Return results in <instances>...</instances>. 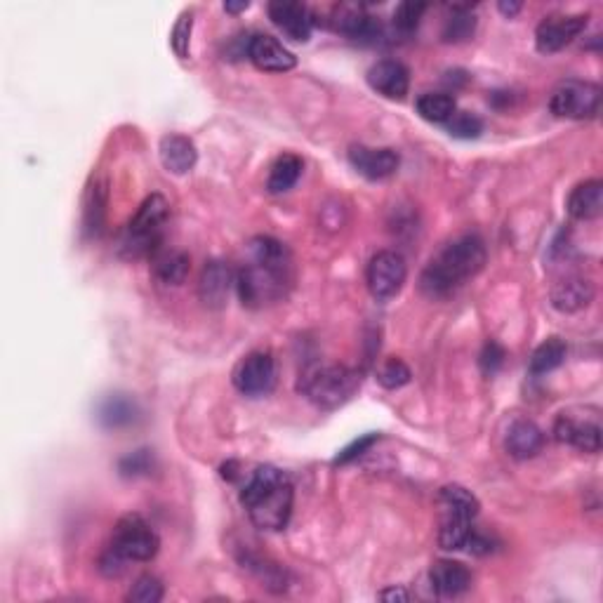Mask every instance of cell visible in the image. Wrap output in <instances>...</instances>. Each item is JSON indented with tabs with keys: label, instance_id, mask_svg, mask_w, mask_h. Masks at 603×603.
<instances>
[{
	"label": "cell",
	"instance_id": "83f0119b",
	"mask_svg": "<svg viewBox=\"0 0 603 603\" xmlns=\"http://www.w3.org/2000/svg\"><path fill=\"white\" fill-rule=\"evenodd\" d=\"M566 354H568L566 342H563L561 337H549V340L542 342L540 347L533 351V356H530V373L533 375L552 373V370L563 366Z\"/></svg>",
	"mask_w": 603,
	"mask_h": 603
},
{
	"label": "cell",
	"instance_id": "7a4b0ae2",
	"mask_svg": "<svg viewBox=\"0 0 603 603\" xmlns=\"http://www.w3.org/2000/svg\"><path fill=\"white\" fill-rule=\"evenodd\" d=\"M486 257V243L481 236L455 238L422 271L420 290L432 300H446L486 267Z\"/></svg>",
	"mask_w": 603,
	"mask_h": 603
},
{
	"label": "cell",
	"instance_id": "484cf974",
	"mask_svg": "<svg viewBox=\"0 0 603 603\" xmlns=\"http://www.w3.org/2000/svg\"><path fill=\"white\" fill-rule=\"evenodd\" d=\"M106 205H109V191L104 180H92L85 194L83 208V231L88 236H99L106 224Z\"/></svg>",
	"mask_w": 603,
	"mask_h": 603
},
{
	"label": "cell",
	"instance_id": "3957f363",
	"mask_svg": "<svg viewBox=\"0 0 603 603\" xmlns=\"http://www.w3.org/2000/svg\"><path fill=\"white\" fill-rule=\"evenodd\" d=\"M241 502L257 528L276 533V530L286 528L293 516V481L278 467H257L243 486Z\"/></svg>",
	"mask_w": 603,
	"mask_h": 603
},
{
	"label": "cell",
	"instance_id": "8fae6325",
	"mask_svg": "<svg viewBox=\"0 0 603 603\" xmlns=\"http://www.w3.org/2000/svg\"><path fill=\"white\" fill-rule=\"evenodd\" d=\"M587 15H552L545 17L535 31V43L542 55H554L571 45L587 29Z\"/></svg>",
	"mask_w": 603,
	"mask_h": 603
},
{
	"label": "cell",
	"instance_id": "52a82bcc",
	"mask_svg": "<svg viewBox=\"0 0 603 603\" xmlns=\"http://www.w3.org/2000/svg\"><path fill=\"white\" fill-rule=\"evenodd\" d=\"M554 436L559 443L573 446L582 453L601 450V410L594 406L563 410L554 422Z\"/></svg>",
	"mask_w": 603,
	"mask_h": 603
},
{
	"label": "cell",
	"instance_id": "d6986e66",
	"mask_svg": "<svg viewBox=\"0 0 603 603\" xmlns=\"http://www.w3.org/2000/svg\"><path fill=\"white\" fill-rule=\"evenodd\" d=\"M507 453L516 457V460H530V457L540 455L545 448V432L533 420H514L509 424L505 436Z\"/></svg>",
	"mask_w": 603,
	"mask_h": 603
},
{
	"label": "cell",
	"instance_id": "f35d334b",
	"mask_svg": "<svg viewBox=\"0 0 603 603\" xmlns=\"http://www.w3.org/2000/svg\"><path fill=\"white\" fill-rule=\"evenodd\" d=\"M125 563L121 556H118L116 552H111V549H106V552L99 556V573L106 575V578H118V575L125 573Z\"/></svg>",
	"mask_w": 603,
	"mask_h": 603
},
{
	"label": "cell",
	"instance_id": "d590c367",
	"mask_svg": "<svg viewBox=\"0 0 603 603\" xmlns=\"http://www.w3.org/2000/svg\"><path fill=\"white\" fill-rule=\"evenodd\" d=\"M154 469V455L149 450H137V453L125 455L121 462H118V472L121 476H128V479H135V476H144Z\"/></svg>",
	"mask_w": 603,
	"mask_h": 603
},
{
	"label": "cell",
	"instance_id": "e575fe53",
	"mask_svg": "<svg viewBox=\"0 0 603 603\" xmlns=\"http://www.w3.org/2000/svg\"><path fill=\"white\" fill-rule=\"evenodd\" d=\"M191 29H194V15H191V12H182L180 19H177L175 29H172V36H170L172 50H175V55L180 59L189 57Z\"/></svg>",
	"mask_w": 603,
	"mask_h": 603
},
{
	"label": "cell",
	"instance_id": "d4e9b609",
	"mask_svg": "<svg viewBox=\"0 0 603 603\" xmlns=\"http://www.w3.org/2000/svg\"><path fill=\"white\" fill-rule=\"evenodd\" d=\"M137 403L125 394H111L99 403L97 420L106 429H123L130 427L137 420Z\"/></svg>",
	"mask_w": 603,
	"mask_h": 603
},
{
	"label": "cell",
	"instance_id": "6da1fadb",
	"mask_svg": "<svg viewBox=\"0 0 603 603\" xmlns=\"http://www.w3.org/2000/svg\"><path fill=\"white\" fill-rule=\"evenodd\" d=\"M250 262L236 274V290L243 307L260 309L288 295L293 286V255L281 241L257 236L250 243Z\"/></svg>",
	"mask_w": 603,
	"mask_h": 603
},
{
	"label": "cell",
	"instance_id": "836d02e7",
	"mask_svg": "<svg viewBox=\"0 0 603 603\" xmlns=\"http://www.w3.org/2000/svg\"><path fill=\"white\" fill-rule=\"evenodd\" d=\"M377 380L384 389H401L403 384L410 382V368L401 359H389L377 373Z\"/></svg>",
	"mask_w": 603,
	"mask_h": 603
},
{
	"label": "cell",
	"instance_id": "60d3db41",
	"mask_svg": "<svg viewBox=\"0 0 603 603\" xmlns=\"http://www.w3.org/2000/svg\"><path fill=\"white\" fill-rule=\"evenodd\" d=\"M248 8H250L248 0H241V3H224V10L231 12V15H236V12H243V10H248Z\"/></svg>",
	"mask_w": 603,
	"mask_h": 603
},
{
	"label": "cell",
	"instance_id": "9a60e30c",
	"mask_svg": "<svg viewBox=\"0 0 603 603\" xmlns=\"http://www.w3.org/2000/svg\"><path fill=\"white\" fill-rule=\"evenodd\" d=\"M349 163L354 165V170L359 175L368 177V180H387L399 170L401 158L394 149H373V147H351L349 149Z\"/></svg>",
	"mask_w": 603,
	"mask_h": 603
},
{
	"label": "cell",
	"instance_id": "44dd1931",
	"mask_svg": "<svg viewBox=\"0 0 603 603\" xmlns=\"http://www.w3.org/2000/svg\"><path fill=\"white\" fill-rule=\"evenodd\" d=\"M149 260H151V274H154L156 281L163 283V286H182V283L187 281L191 271V260L187 253H182V250L161 248L156 250Z\"/></svg>",
	"mask_w": 603,
	"mask_h": 603
},
{
	"label": "cell",
	"instance_id": "f546056e",
	"mask_svg": "<svg viewBox=\"0 0 603 603\" xmlns=\"http://www.w3.org/2000/svg\"><path fill=\"white\" fill-rule=\"evenodd\" d=\"M450 12H453V15L446 19L443 41L446 43L469 41V38L474 36V29H476V19L472 15V8H469V5H453Z\"/></svg>",
	"mask_w": 603,
	"mask_h": 603
},
{
	"label": "cell",
	"instance_id": "ba28073f",
	"mask_svg": "<svg viewBox=\"0 0 603 603\" xmlns=\"http://www.w3.org/2000/svg\"><path fill=\"white\" fill-rule=\"evenodd\" d=\"M549 109L554 116L573 118V121L596 118L601 109V88L589 81H563L552 92Z\"/></svg>",
	"mask_w": 603,
	"mask_h": 603
},
{
	"label": "cell",
	"instance_id": "cb8c5ba5",
	"mask_svg": "<svg viewBox=\"0 0 603 603\" xmlns=\"http://www.w3.org/2000/svg\"><path fill=\"white\" fill-rule=\"evenodd\" d=\"M439 505L443 509V519H462V521H474L479 516V500L472 490L465 486H446L439 493Z\"/></svg>",
	"mask_w": 603,
	"mask_h": 603
},
{
	"label": "cell",
	"instance_id": "ab89813d",
	"mask_svg": "<svg viewBox=\"0 0 603 603\" xmlns=\"http://www.w3.org/2000/svg\"><path fill=\"white\" fill-rule=\"evenodd\" d=\"M380 599L382 601H410V594L406 592V589L389 587V589H384V592H380Z\"/></svg>",
	"mask_w": 603,
	"mask_h": 603
},
{
	"label": "cell",
	"instance_id": "b9f144b4",
	"mask_svg": "<svg viewBox=\"0 0 603 603\" xmlns=\"http://www.w3.org/2000/svg\"><path fill=\"white\" fill-rule=\"evenodd\" d=\"M521 10V3H500V12L507 17H514Z\"/></svg>",
	"mask_w": 603,
	"mask_h": 603
},
{
	"label": "cell",
	"instance_id": "5bb4252c",
	"mask_svg": "<svg viewBox=\"0 0 603 603\" xmlns=\"http://www.w3.org/2000/svg\"><path fill=\"white\" fill-rule=\"evenodd\" d=\"M269 19L278 29L293 38L297 43H307L314 29V15H311L307 5L302 3H286V0H276L269 3Z\"/></svg>",
	"mask_w": 603,
	"mask_h": 603
},
{
	"label": "cell",
	"instance_id": "8992f818",
	"mask_svg": "<svg viewBox=\"0 0 603 603\" xmlns=\"http://www.w3.org/2000/svg\"><path fill=\"white\" fill-rule=\"evenodd\" d=\"M111 552H116L123 561L147 563L161 549V538L139 514H125L118 519L114 535H111Z\"/></svg>",
	"mask_w": 603,
	"mask_h": 603
},
{
	"label": "cell",
	"instance_id": "8d00e7d4",
	"mask_svg": "<svg viewBox=\"0 0 603 603\" xmlns=\"http://www.w3.org/2000/svg\"><path fill=\"white\" fill-rule=\"evenodd\" d=\"M505 359H507L505 349H502L498 342H495V340L486 342V347H483V351H481V361H479L483 375L493 377L502 368V363H505Z\"/></svg>",
	"mask_w": 603,
	"mask_h": 603
},
{
	"label": "cell",
	"instance_id": "1f68e13d",
	"mask_svg": "<svg viewBox=\"0 0 603 603\" xmlns=\"http://www.w3.org/2000/svg\"><path fill=\"white\" fill-rule=\"evenodd\" d=\"M424 12H427V5L424 3H401L399 8L394 10V29L399 31L401 36H410V33L420 26Z\"/></svg>",
	"mask_w": 603,
	"mask_h": 603
},
{
	"label": "cell",
	"instance_id": "30bf717a",
	"mask_svg": "<svg viewBox=\"0 0 603 603\" xmlns=\"http://www.w3.org/2000/svg\"><path fill=\"white\" fill-rule=\"evenodd\" d=\"M234 387L245 396H267L276 387V361L269 351H250L234 368Z\"/></svg>",
	"mask_w": 603,
	"mask_h": 603
},
{
	"label": "cell",
	"instance_id": "d6a6232c",
	"mask_svg": "<svg viewBox=\"0 0 603 603\" xmlns=\"http://www.w3.org/2000/svg\"><path fill=\"white\" fill-rule=\"evenodd\" d=\"M446 130L453 137L460 139H476L483 132V121L469 111H455V116L446 123Z\"/></svg>",
	"mask_w": 603,
	"mask_h": 603
},
{
	"label": "cell",
	"instance_id": "4dcf8cb0",
	"mask_svg": "<svg viewBox=\"0 0 603 603\" xmlns=\"http://www.w3.org/2000/svg\"><path fill=\"white\" fill-rule=\"evenodd\" d=\"M163 585L161 580L154 578V575H142V578H137L135 585L130 587V592L125 599L132 603H158L163 601Z\"/></svg>",
	"mask_w": 603,
	"mask_h": 603
},
{
	"label": "cell",
	"instance_id": "2e32d148",
	"mask_svg": "<svg viewBox=\"0 0 603 603\" xmlns=\"http://www.w3.org/2000/svg\"><path fill=\"white\" fill-rule=\"evenodd\" d=\"M236 286V276L227 264L212 260L203 267L201 283H198V295L208 309H224L229 302V290Z\"/></svg>",
	"mask_w": 603,
	"mask_h": 603
},
{
	"label": "cell",
	"instance_id": "5b68a950",
	"mask_svg": "<svg viewBox=\"0 0 603 603\" xmlns=\"http://www.w3.org/2000/svg\"><path fill=\"white\" fill-rule=\"evenodd\" d=\"M361 387V373L347 366H318L304 373L300 392L318 408L333 410L342 406Z\"/></svg>",
	"mask_w": 603,
	"mask_h": 603
},
{
	"label": "cell",
	"instance_id": "7c38bea8",
	"mask_svg": "<svg viewBox=\"0 0 603 603\" xmlns=\"http://www.w3.org/2000/svg\"><path fill=\"white\" fill-rule=\"evenodd\" d=\"M335 31L347 36L349 41L356 43H377L384 36L382 24L373 15H368L363 5L342 3L335 8L333 15Z\"/></svg>",
	"mask_w": 603,
	"mask_h": 603
},
{
	"label": "cell",
	"instance_id": "7402d4cb",
	"mask_svg": "<svg viewBox=\"0 0 603 603\" xmlns=\"http://www.w3.org/2000/svg\"><path fill=\"white\" fill-rule=\"evenodd\" d=\"M594 300V283L585 276H568L561 283H556L552 290V304L559 311L573 314L592 304Z\"/></svg>",
	"mask_w": 603,
	"mask_h": 603
},
{
	"label": "cell",
	"instance_id": "4316f807",
	"mask_svg": "<svg viewBox=\"0 0 603 603\" xmlns=\"http://www.w3.org/2000/svg\"><path fill=\"white\" fill-rule=\"evenodd\" d=\"M302 158L295 154H283L278 156L274 165L269 168V177H267V189L271 194H286L297 184L302 175Z\"/></svg>",
	"mask_w": 603,
	"mask_h": 603
},
{
	"label": "cell",
	"instance_id": "e0dca14e",
	"mask_svg": "<svg viewBox=\"0 0 603 603\" xmlns=\"http://www.w3.org/2000/svg\"><path fill=\"white\" fill-rule=\"evenodd\" d=\"M368 85L387 99H403L410 88V71L396 59H382L368 71Z\"/></svg>",
	"mask_w": 603,
	"mask_h": 603
},
{
	"label": "cell",
	"instance_id": "277c9868",
	"mask_svg": "<svg viewBox=\"0 0 603 603\" xmlns=\"http://www.w3.org/2000/svg\"><path fill=\"white\" fill-rule=\"evenodd\" d=\"M170 220V203L161 194H151L139 205L135 217L123 229L118 241V253L128 260L151 257L163 248L165 224Z\"/></svg>",
	"mask_w": 603,
	"mask_h": 603
},
{
	"label": "cell",
	"instance_id": "603a6c76",
	"mask_svg": "<svg viewBox=\"0 0 603 603\" xmlns=\"http://www.w3.org/2000/svg\"><path fill=\"white\" fill-rule=\"evenodd\" d=\"M568 215L578 222H589L601 217L603 212V182L587 180L578 184L568 196Z\"/></svg>",
	"mask_w": 603,
	"mask_h": 603
},
{
	"label": "cell",
	"instance_id": "9c48e42d",
	"mask_svg": "<svg viewBox=\"0 0 603 603\" xmlns=\"http://www.w3.org/2000/svg\"><path fill=\"white\" fill-rule=\"evenodd\" d=\"M406 278L408 264L396 250H380V253L373 255V260L368 262L366 281L375 300H392V297L399 295L403 286H406Z\"/></svg>",
	"mask_w": 603,
	"mask_h": 603
},
{
	"label": "cell",
	"instance_id": "ffe728a7",
	"mask_svg": "<svg viewBox=\"0 0 603 603\" xmlns=\"http://www.w3.org/2000/svg\"><path fill=\"white\" fill-rule=\"evenodd\" d=\"M158 156H161L163 168L172 172V175H187L194 170L198 161L196 144L184 135H165L161 139V147H158Z\"/></svg>",
	"mask_w": 603,
	"mask_h": 603
},
{
	"label": "cell",
	"instance_id": "4fadbf2b",
	"mask_svg": "<svg viewBox=\"0 0 603 603\" xmlns=\"http://www.w3.org/2000/svg\"><path fill=\"white\" fill-rule=\"evenodd\" d=\"M248 59L260 71H269V74H286V71L295 69L297 59L288 48H283V43L278 38L269 36V33H255L248 38L245 45Z\"/></svg>",
	"mask_w": 603,
	"mask_h": 603
},
{
	"label": "cell",
	"instance_id": "f1b7e54d",
	"mask_svg": "<svg viewBox=\"0 0 603 603\" xmlns=\"http://www.w3.org/2000/svg\"><path fill=\"white\" fill-rule=\"evenodd\" d=\"M417 114L429 123H448L455 116L457 102L448 92H427L417 99Z\"/></svg>",
	"mask_w": 603,
	"mask_h": 603
},
{
	"label": "cell",
	"instance_id": "74e56055",
	"mask_svg": "<svg viewBox=\"0 0 603 603\" xmlns=\"http://www.w3.org/2000/svg\"><path fill=\"white\" fill-rule=\"evenodd\" d=\"M377 439H380L377 434H366V436H361V439H356L354 443H349V446L342 448L340 455L335 457V465H349V462H354L356 457L368 453V450L377 443Z\"/></svg>",
	"mask_w": 603,
	"mask_h": 603
},
{
	"label": "cell",
	"instance_id": "ac0fdd59",
	"mask_svg": "<svg viewBox=\"0 0 603 603\" xmlns=\"http://www.w3.org/2000/svg\"><path fill=\"white\" fill-rule=\"evenodd\" d=\"M429 582H432L434 592L443 596V599H455V596L465 594L472 587V571L460 561L441 559L429 571Z\"/></svg>",
	"mask_w": 603,
	"mask_h": 603
}]
</instances>
